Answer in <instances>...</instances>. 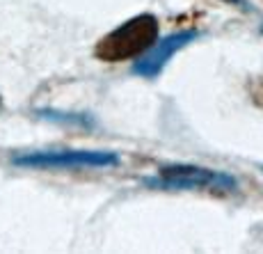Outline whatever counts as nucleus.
I'll return each mask as SVG.
<instances>
[{
	"mask_svg": "<svg viewBox=\"0 0 263 254\" xmlns=\"http://www.w3.org/2000/svg\"><path fill=\"white\" fill-rule=\"evenodd\" d=\"M197 37H199L197 30H179V32H172L170 37L156 42L154 46L144 53V58L133 64V74L140 76V78H156V76H160V71L165 69V64L170 62L172 55L179 53V50L185 48L188 44H192Z\"/></svg>",
	"mask_w": 263,
	"mask_h": 254,
	"instance_id": "20e7f679",
	"label": "nucleus"
},
{
	"mask_svg": "<svg viewBox=\"0 0 263 254\" xmlns=\"http://www.w3.org/2000/svg\"><path fill=\"white\" fill-rule=\"evenodd\" d=\"M250 99L254 101L259 108H263V76H256L250 83Z\"/></svg>",
	"mask_w": 263,
	"mask_h": 254,
	"instance_id": "423d86ee",
	"label": "nucleus"
},
{
	"mask_svg": "<svg viewBox=\"0 0 263 254\" xmlns=\"http://www.w3.org/2000/svg\"><path fill=\"white\" fill-rule=\"evenodd\" d=\"M142 186L151 190H211L231 192L238 188V181L227 172L209 170L197 165H165L156 176H144Z\"/></svg>",
	"mask_w": 263,
	"mask_h": 254,
	"instance_id": "f03ea898",
	"label": "nucleus"
},
{
	"mask_svg": "<svg viewBox=\"0 0 263 254\" xmlns=\"http://www.w3.org/2000/svg\"><path fill=\"white\" fill-rule=\"evenodd\" d=\"M39 117L60 124H78V126H94V119L87 115H73V113H55V110H39Z\"/></svg>",
	"mask_w": 263,
	"mask_h": 254,
	"instance_id": "39448f33",
	"label": "nucleus"
},
{
	"mask_svg": "<svg viewBox=\"0 0 263 254\" xmlns=\"http://www.w3.org/2000/svg\"><path fill=\"white\" fill-rule=\"evenodd\" d=\"M227 3H234V5H238L240 9H245V12H252V7L245 3V0H227Z\"/></svg>",
	"mask_w": 263,
	"mask_h": 254,
	"instance_id": "0eeeda50",
	"label": "nucleus"
},
{
	"mask_svg": "<svg viewBox=\"0 0 263 254\" xmlns=\"http://www.w3.org/2000/svg\"><path fill=\"white\" fill-rule=\"evenodd\" d=\"M12 162L16 167H30V170H87V167H117L121 158L115 151L67 149L14 156Z\"/></svg>",
	"mask_w": 263,
	"mask_h": 254,
	"instance_id": "7ed1b4c3",
	"label": "nucleus"
},
{
	"mask_svg": "<svg viewBox=\"0 0 263 254\" xmlns=\"http://www.w3.org/2000/svg\"><path fill=\"white\" fill-rule=\"evenodd\" d=\"M158 34H160L158 19L149 12L138 14V16L117 25L115 30H110L105 37H101L94 46V55L96 60L108 64L126 62V60L144 55L158 42Z\"/></svg>",
	"mask_w": 263,
	"mask_h": 254,
	"instance_id": "f257e3e1",
	"label": "nucleus"
},
{
	"mask_svg": "<svg viewBox=\"0 0 263 254\" xmlns=\"http://www.w3.org/2000/svg\"><path fill=\"white\" fill-rule=\"evenodd\" d=\"M0 105H3V96H0Z\"/></svg>",
	"mask_w": 263,
	"mask_h": 254,
	"instance_id": "6e6552de",
	"label": "nucleus"
}]
</instances>
